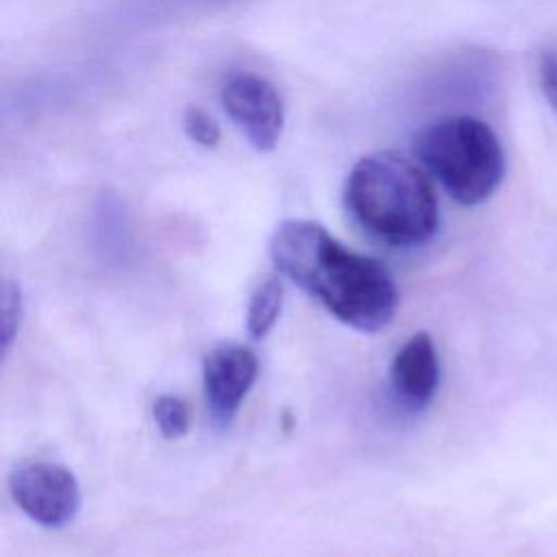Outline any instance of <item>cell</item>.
Instances as JSON below:
<instances>
[{"mask_svg": "<svg viewBox=\"0 0 557 557\" xmlns=\"http://www.w3.org/2000/svg\"><path fill=\"white\" fill-rule=\"evenodd\" d=\"M0 320H2V324H0L2 350L7 352L9 346L13 344L15 335L20 333V326H22V320H24V296H22V289L15 281H4Z\"/></svg>", "mask_w": 557, "mask_h": 557, "instance_id": "obj_10", "label": "cell"}, {"mask_svg": "<svg viewBox=\"0 0 557 557\" xmlns=\"http://www.w3.org/2000/svg\"><path fill=\"white\" fill-rule=\"evenodd\" d=\"M389 385L407 409L420 411L433 400L440 387V359L429 333H413L396 350L389 366Z\"/></svg>", "mask_w": 557, "mask_h": 557, "instance_id": "obj_7", "label": "cell"}, {"mask_svg": "<svg viewBox=\"0 0 557 557\" xmlns=\"http://www.w3.org/2000/svg\"><path fill=\"white\" fill-rule=\"evenodd\" d=\"M220 102L259 152L276 148L285 126V107L270 81L250 72H235L222 85Z\"/></svg>", "mask_w": 557, "mask_h": 557, "instance_id": "obj_5", "label": "cell"}, {"mask_svg": "<svg viewBox=\"0 0 557 557\" xmlns=\"http://www.w3.org/2000/svg\"><path fill=\"white\" fill-rule=\"evenodd\" d=\"M537 74H540V87H542L548 104L557 111V52L544 50L540 54Z\"/></svg>", "mask_w": 557, "mask_h": 557, "instance_id": "obj_12", "label": "cell"}, {"mask_svg": "<svg viewBox=\"0 0 557 557\" xmlns=\"http://www.w3.org/2000/svg\"><path fill=\"white\" fill-rule=\"evenodd\" d=\"M283 307V283L276 276H268L257 285L248 300L246 329L252 339H263L276 324Z\"/></svg>", "mask_w": 557, "mask_h": 557, "instance_id": "obj_8", "label": "cell"}, {"mask_svg": "<svg viewBox=\"0 0 557 557\" xmlns=\"http://www.w3.org/2000/svg\"><path fill=\"white\" fill-rule=\"evenodd\" d=\"M259 374L257 355L244 344H220L202 359V392L215 426H228Z\"/></svg>", "mask_w": 557, "mask_h": 557, "instance_id": "obj_6", "label": "cell"}, {"mask_svg": "<svg viewBox=\"0 0 557 557\" xmlns=\"http://www.w3.org/2000/svg\"><path fill=\"white\" fill-rule=\"evenodd\" d=\"M344 202L363 231L389 246H420L440 224L431 178L398 152L359 159L346 178Z\"/></svg>", "mask_w": 557, "mask_h": 557, "instance_id": "obj_2", "label": "cell"}, {"mask_svg": "<svg viewBox=\"0 0 557 557\" xmlns=\"http://www.w3.org/2000/svg\"><path fill=\"white\" fill-rule=\"evenodd\" d=\"M420 163L466 207L485 202L505 176V154L496 133L479 117H442L416 135Z\"/></svg>", "mask_w": 557, "mask_h": 557, "instance_id": "obj_3", "label": "cell"}, {"mask_svg": "<svg viewBox=\"0 0 557 557\" xmlns=\"http://www.w3.org/2000/svg\"><path fill=\"white\" fill-rule=\"evenodd\" d=\"M274 268L313 296L346 326L361 333L385 329L398 309L389 270L359 255L311 220H285L270 239Z\"/></svg>", "mask_w": 557, "mask_h": 557, "instance_id": "obj_1", "label": "cell"}, {"mask_svg": "<svg viewBox=\"0 0 557 557\" xmlns=\"http://www.w3.org/2000/svg\"><path fill=\"white\" fill-rule=\"evenodd\" d=\"M152 418L165 440H178L189 431V407L178 396H159L152 407Z\"/></svg>", "mask_w": 557, "mask_h": 557, "instance_id": "obj_9", "label": "cell"}, {"mask_svg": "<svg viewBox=\"0 0 557 557\" xmlns=\"http://www.w3.org/2000/svg\"><path fill=\"white\" fill-rule=\"evenodd\" d=\"M15 505L37 524L61 529L81 509V487L72 470L54 461H22L9 474Z\"/></svg>", "mask_w": 557, "mask_h": 557, "instance_id": "obj_4", "label": "cell"}, {"mask_svg": "<svg viewBox=\"0 0 557 557\" xmlns=\"http://www.w3.org/2000/svg\"><path fill=\"white\" fill-rule=\"evenodd\" d=\"M183 131L185 135L202 146V148H213L220 141V126L218 122L202 109L198 107H187L183 113Z\"/></svg>", "mask_w": 557, "mask_h": 557, "instance_id": "obj_11", "label": "cell"}]
</instances>
